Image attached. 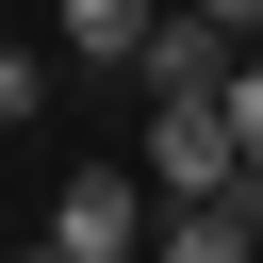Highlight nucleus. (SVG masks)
Masks as SVG:
<instances>
[{
  "mask_svg": "<svg viewBox=\"0 0 263 263\" xmlns=\"http://www.w3.org/2000/svg\"><path fill=\"white\" fill-rule=\"evenodd\" d=\"M148 230H164V214H148L132 164H66V181H49V247H66V263H148Z\"/></svg>",
  "mask_w": 263,
  "mask_h": 263,
  "instance_id": "f257e3e1",
  "label": "nucleus"
},
{
  "mask_svg": "<svg viewBox=\"0 0 263 263\" xmlns=\"http://www.w3.org/2000/svg\"><path fill=\"white\" fill-rule=\"evenodd\" d=\"M132 66H148V99H164V115H214V99H230V66H247V49H230V33H214V16H197V0H181V16H164V33H148V49H132Z\"/></svg>",
  "mask_w": 263,
  "mask_h": 263,
  "instance_id": "f03ea898",
  "label": "nucleus"
},
{
  "mask_svg": "<svg viewBox=\"0 0 263 263\" xmlns=\"http://www.w3.org/2000/svg\"><path fill=\"white\" fill-rule=\"evenodd\" d=\"M148 263H263V181H230V197H164Z\"/></svg>",
  "mask_w": 263,
  "mask_h": 263,
  "instance_id": "7ed1b4c3",
  "label": "nucleus"
},
{
  "mask_svg": "<svg viewBox=\"0 0 263 263\" xmlns=\"http://www.w3.org/2000/svg\"><path fill=\"white\" fill-rule=\"evenodd\" d=\"M148 181H164V197H230V181H263V164L230 148V115H148Z\"/></svg>",
  "mask_w": 263,
  "mask_h": 263,
  "instance_id": "20e7f679",
  "label": "nucleus"
},
{
  "mask_svg": "<svg viewBox=\"0 0 263 263\" xmlns=\"http://www.w3.org/2000/svg\"><path fill=\"white\" fill-rule=\"evenodd\" d=\"M148 33H164V0H66V49L82 66H132Z\"/></svg>",
  "mask_w": 263,
  "mask_h": 263,
  "instance_id": "39448f33",
  "label": "nucleus"
},
{
  "mask_svg": "<svg viewBox=\"0 0 263 263\" xmlns=\"http://www.w3.org/2000/svg\"><path fill=\"white\" fill-rule=\"evenodd\" d=\"M16 115H49V66H33L16 33H0V132H16Z\"/></svg>",
  "mask_w": 263,
  "mask_h": 263,
  "instance_id": "423d86ee",
  "label": "nucleus"
},
{
  "mask_svg": "<svg viewBox=\"0 0 263 263\" xmlns=\"http://www.w3.org/2000/svg\"><path fill=\"white\" fill-rule=\"evenodd\" d=\"M214 115H230V148H247V164H263V49H247V66H230V99H214Z\"/></svg>",
  "mask_w": 263,
  "mask_h": 263,
  "instance_id": "0eeeda50",
  "label": "nucleus"
},
{
  "mask_svg": "<svg viewBox=\"0 0 263 263\" xmlns=\"http://www.w3.org/2000/svg\"><path fill=\"white\" fill-rule=\"evenodd\" d=\"M197 16H214V33H230V49H263V0H197Z\"/></svg>",
  "mask_w": 263,
  "mask_h": 263,
  "instance_id": "6e6552de",
  "label": "nucleus"
},
{
  "mask_svg": "<svg viewBox=\"0 0 263 263\" xmlns=\"http://www.w3.org/2000/svg\"><path fill=\"white\" fill-rule=\"evenodd\" d=\"M16 263H66V247H49V230H33V247H16Z\"/></svg>",
  "mask_w": 263,
  "mask_h": 263,
  "instance_id": "1a4fd4ad",
  "label": "nucleus"
}]
</instances>
